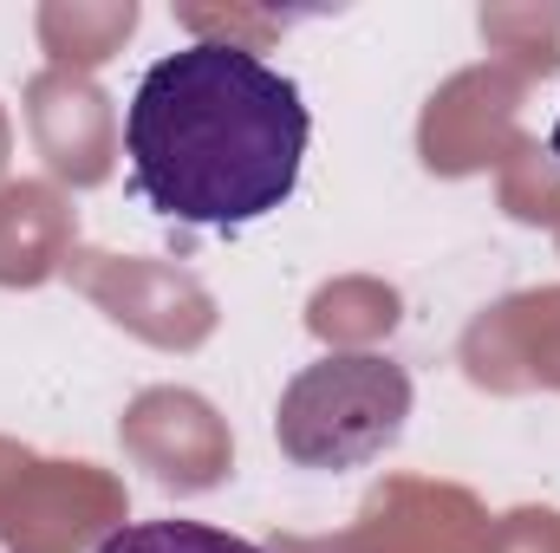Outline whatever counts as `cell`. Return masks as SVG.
I'll use <instances>...</instances> for the list:
<instances>
[{"label": "cell", "instance_id": "obj_3", "mask_svg": "<svg viewBox=\"0 0 560 553\" xmlns=\"http://www.w3.org/2000/svg\"><path fill=\"white\" fill-rule=\"evenodd\" d=\"M98 553H268L242 534H222L209 521H131L112 541H98Z\"/></svg>", "mask_w": 560, "mask_h": 553}, {"label": "cell", "instance_id": "obj_2", "mask_svg": "<svg viewBox=\"0 0 560 553\" xmlns=\"http://www.w3.org/2000/svg\"><path fill=\"white\" fill-rule=\"evenodd\" d=\"M411 416V378L405 365L378 352H332L280 391L275 443L300 469H359L398 443Z\"/></svg>", "mask_w": 560, "mask_h": 553}, {"label": "cell", "instance_id": "obj_4", "mask_svg": "<svg viewBox=\"0 0 560 553\" xmlns=\"http://www.w3.org/2000/svg\"><path fill=\"white\" fill-rule=\"evenodd\" d=\"M548 150H555V163H560V118H555V138H548Z\"/></svg>", "mask_w": 560, "mask_h": 553}, {"label": "cell", "instance_id": "obj_1", "mask_svg": "<svg viewBox=\"0 0 560 553\" xmlns=\"http://www.w3.org/2000/svg\"><path fill=\"white\" fill-rule=\"evenodd\" d=\"M313 111L261 52L196 39L163 52L131 92L125 156L143 209L183 228H255L300 189Z\"/></svg>", "mask_w": 560, "mask_h": 553}]
</instances>
